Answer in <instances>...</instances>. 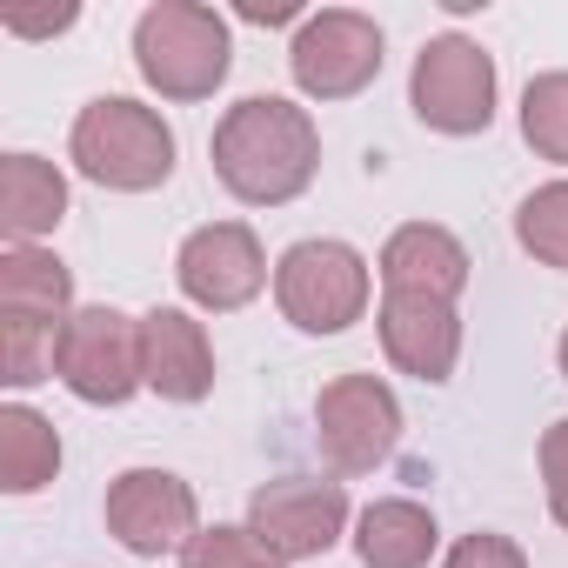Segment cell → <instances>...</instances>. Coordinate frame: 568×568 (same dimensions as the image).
Returning <instances> with one entry per match:
<instances>
[{"instance_id": "cell-1", "label": "cell", "mask_w": 568, "mask_h": 568, "mask_svg": "<svg viewBox=\"0 0 568 568\" xmlns=\"http://www.w3.org/2000/svg\"><path fill=\"white\" fill-rule=\"evenodd\" d=\"M207 154H214V174L234 201L281 207V201L308 194V181L322 168V128L308 108L281 101V94H247L221 114Z\"/></svg>"}, {"instance_id": "cell-2", "label": "cell", "mask_w": 568, "mask_h": 568, "mask_svg": "<svg viewBox=\"0 0 568 568\" xmlns=\"http://www.w3.org/2000/svg\"><path fill=\"white\" fill-rule=\"evenodd\" d=\"M227 21L201 0H154L134 21V68L161 101H207L227 81Z\"/></svg>"}, {"instance_id": "cell-3", "label": "cell", "mask_w": 568, "mask_h": 568, "mask_svg": "<svg viewBox=\"0 0 568 568\" xmlns=\"http://www.w3.org/2000/svg\"><path fill=\"white\" fill-rule=\"evenodd\" d=\"M68 154L74 168L94 181V187H114V194H148L174 174V128L128 101V94H101L74 114V134H68Z\"/></svg>"}, {"instance_id": "cell-4", "label": "cell", "mask_w": 568, "mask_h": 568, "mask_svg": "<svg viewBox=\"0 0 568 568\" xmlns=\"http://www.w3.org/2000/svg\"><path fill=\"white\" fill-rule=\"evenodd\" d=\"M368 295H375V274L368 261L348 247V241H295L288 254L274 261V302L302 335H342L368 315Z\"/></svg>"}, {"instance_id": "cell-5", "label": "cell", "mask_w": 568, "mask_h": 568, "mask_svg": "<svg viewBox=\"0 0 568 568\" xmlns=\"http://www.w3.org/2000/svg\"><path fill=\"white\" fill-rule=\"evenodd\" d=\"M54 375L74 402L88 408H121L134 388H148L141 375V315H121V308H74L68 328H61V348H54Z\"/></svg>"}, {"instance_id": "cell-6", "label": "cell", "mask_w": 568, "mask_h": 568, "mask_svg": "<svg viewBox=\"0 0 568 568\" xmlns=\"http://www.w3.org/2000/svg\"><path fill=\"white\" fill-rule=\"evenodd\" d=\"M408 108L422 128L435 134H488L495 121V61L481 54V41L468 34H435L422 54H415V74H408Z\"/></svg>"}, {"instance_id": "cell-7", "label": "cell", "mask_w": 568, "mask_h": 568, "mask_svg": "<svg viewBox=\"0 0 568 568\" xmlns=\"http://www.w3.org/2000/svg\"><path fill=\"white\" fill-rule=\"evenodd\" d=\"M348 528V488L322 475H281L247 495V535L281 561H315Z\"/></svg>"}, {"instance_id": "cell-8", "label": "cell", "mask_w": 568, "mask_h": 568, "mask_svg": "<svg viewBox=\"0 0 568 568\" xmlns=\"http://www.w3.org/2000/svg\"><path fill=\"white\" fill-rule=\"evenodd\" d=\"M315 435L335 475H368L402 442V402L382 375H335L315 395Z\"/></svg>"}, {"instance_id": "cell-9", "label": "cell", "mask_w": 568, "mask_h": 568, "mask_svg": "<svg viewBox=\"0 0 568 568\" xmlns=\"http://www.w3.org/2000/svg\"><path fill=\"white\" fill-rule=\"evenodd\" d=\"M288 68L308 101H348L382 74V28L355 8H322L295 28Z\"/></svg>"}, {"instance_id": "cell-10", "label": "cell", "mask_w": 568, "mask_h": 568, "mask_svg": "<svg viewBox=\"0 0 568 568\" xmlns=\"http://www.w3.org/2000/svg\"><path fill=\"white\" fill-rule=\"evenodd\" d=\"M174 281H181V295L207 315H234L247 308L261 288H267V254L254 241L247 221H207L181 241L174 254Z\"/></svg>"}, {"instance_id": "cell-11", "label": "cell", "mask_w": 568, "mask_h": 568, "mask_svg": "<svg viewBox=\"0 0 568 568\" xmlns=\"http://www.w3.org/2000/svg\"><path fill=\"white\" fill-rule=\"evenodd\" d=\"M108 528L128 555H187L201 535V501L168 468H128L108 481Z\"/></svg>"}, {"instance_id": "cell-12", "label": "cell", "mask_w": 568, "mask_h": 568, "mask_svg": "<svg viewBox=\"0 0 568 568\" xmlns=\"http://www.w3.org/2000/svg\"><path fill=\"white\" fill-rule=\"evenodd\" d=\"M382 348L402 375L415 382H448L455 362H462V315L455 302H435V295H382Z\"/></svg>"}, {"instance_id": "cell-13", "label": "cell", "mask_w": 568, "mask_h": 568, "mask_svg": "<svg viewBox=\"0 0 568 568\" xmlns=\"http://www.w3.org/2000/svg\"><path fill=\"white\" fill-rule=\"evenodd\" d=\"M141 375L161 402H207L214 388V348L207 328L181 308H148L141 315Z\"/></svg>"}, {"instance_id": "cell-14", "label": "cell", "mask_w": 568, "mask_h": 568, "mask_svg": "<svg viewBox=\"0 0 568 568\" xmlns=\"http://www.w3.org/2000/svg\"><path fill=\"white\" fill-rule=\"evenodd\" d=\"M468 288V247L435 227V221H408L388 234L382 247V295H435V302H462Z\"/></svg>"}, {"instance_id": "cell-15", "label": "cell", "mask_w": 568, "mask_h": 568, "mask_svg": "<svg viewBox=\"0 0 568 568\" xmlns=\"http://www.w3.org/2000/svg\"><path fill=\"white\" fill-rule=\"evenodd\" d=\"M68 221V174L41 154H8L0 161V234L8 247H41Z\"/></svg>"}, {"instance_id": "cell-16", "label": "cell", "mask_w": 568, "mask_h": 568, "mask_svg": "<svg viewBox=\"0 0 568 568\" xmlns=\"http://www.w3.org/2000/svg\"><path fill=\"white\" fill-rule=\"evenodd\" d=\"M442 548V528L422 501L408 495H388V501H368L362 521H355V555L362 568H428V555Z\"/></svg>"}, {"instance_id": "cell-17", "label": "cell", "mask_w": 568, "mask_h": 568, "mask_svg": "<svg viewBox=\"0 0 568 568\" xmlns=\"http://www.w3.org/2000/svg\"><path fill=\"white\" fill-rule=\"evenodd\" d=\"M0 315H28V322L68 328V315H74L68 261L48 254V247H8L0 254Z\"/></svg>"}, {"instance_id": "cell-18", "label": "cell", "mask_w": 568, "mask_h": 568, "mask_svg": "<svg viewBox=\"0 0 568 568\" xmlns=\"http://www.w3.org/2000/svg\"><path fill=\"white\" fill-rule=\"evenodd\" d=\"M61 475V435L34 408H0V488L8 495H41Z\"/></svg>"}, {"instance_id": "cell-19", "label": "cell", "mask_w": 568, "mask_h": 568, "mask_svg": "<svg viewBox=\"0 0 568 568\" xmlns=\"http://www.w3.org/2000/svg\"><path fill=\"white\" fill-rule=\"evenodd\" d=\"M54 348H61V328H54V322L0 315V382H8V388L48 382V375H54Z\"/></svg>"}, {"instance_id": "cell-20", "label": "cell", "mask_w": 568, "mask_h": 568, "mask_svg": "<svg viewBox=\"0 0 568 568\" xmlns=\"http://www.w3.org/2000/svg\"><path fill=\"white\" fill-rule=\"evenodd\" d=\"M515 241L541 261V267H561L568 274V181H548L521 201L515 214Z\"/></svg>"}, {"instance_id": "cell-21", "label": "cell", "mask_w": 568, "mask_h": 568, "mask_svg": "<svg viewBox=\"0 0 568 568\" xmlns=\"http://www.w3.org/2000/svg\"><path fill=\"white\" fill-rule=\"evenodd\" d=\"M521 141L541 161H561L568 168V68L528 81V94H521Z\"/></svg>"}, {"instance_id": "cell-22", "label": "cell", "mask_w": 568, "mask_h": 568, "mask_svg": "<svg viewBox=\"0 0 568 568\" xmlns=\"http://www.w3.org/2000/svg\"><path fill=\"white\" fill-rule=\"evenodd\" d=\"M181 568H288V561L267 555V548L247 535V521H241V528H201V535L187 541Z\"/></svg>"}, {"instance_id": "cell-23", "label": "cell", "mask_w": 568, "mask_h": 568, "mask_svg": "<svg viewBox=\"0 0 568 568\" xmlns=\"http://www.w3.org/2000/svg\"><path fill=\"white\" fill-rule=\"evenodd\" d=\"M442 568H528V555H521V541H508V535H495V528H475V535H462V541L448 548Z\"/></svg>"}, {"instance_id": "cell-24", "label": "cell", "mask_w": 568, "mask_h": 568, "mask_svg": "<svg viewBox=\"0 0 568 568\" xmlns=\"http://www.w3.org/2000/svg\"><path fill=\"white\" fill-rule=\"evenodd\" d=\"M541 488H548V515L568 528V422L541 435Z\"/></svg>"}, {"instance_id": "cell-25", "label": "cell", "mask_w": 568, "mask_h": 568, "mask_svg": "<svg viewBox=\"0 0 568 568\" xmlns=\"http://www.w3.org/2000/svg\"><path fill=\"white\" fill-rule=\"evenodd\" d=\"M74 21H81L74 8H54V14H8L0 28H8V34H21V41H48V34H68Z\"/></svg>"}, {"instance_id": "cell-26", "label": "cell", "mask_w": 568, "mask_h": 568, "mask_svg": "<svg viewBox=\"0 0 568 568\" xmlns=\"http://www.w3.org/2000/svg\"><path fill=\"white\" fill-rule=\"evenodd\" d=\"M241 21H254V28H281V21H308V14L295 8V0H267V8H261V0H247Z\"/></svg>"}, {"instance_id": "cell-27", "label": "cell", "mask_w": 568, "mask_h": 568, "mask_svg": "<svg viewBox=\"0 0 568 568\" xmlns=\"http://www.w3.org/2000/svg\"><path fill=\"white\" fill-rule=\"evenodd\" d=\"M561 375H568V335H561Z\"/></svg>"}]
</instances>
